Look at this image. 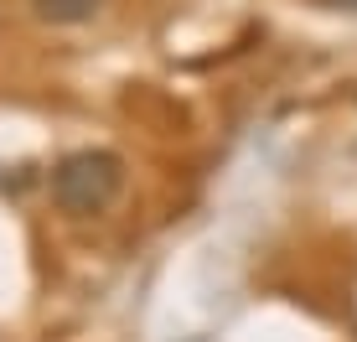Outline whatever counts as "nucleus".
I'll return each mask as SVG.
<instances>
[{"instance_id": "7ed1b4c3", "label": "nucleus", "mask_w": 357, "mask_h": 342, "mask_svg": "<svg viewBox=\"0 0 357 342\" xmlns=\"http://www.w3.org/2000/svg\"><path fill=\"white\" fill-rule=\"evenodd\" d=\"M342 6H347V10H357V0H342Z\"/></svg>"}, {"instance_id": "f257e3e1", "label": "nucleus", "mask_w": 357, "mask_h": 342, "mask_svg": "<svg viewBox=\"0 0 357 342\" xmlns=\"http://www.w3.org/2000/svg\"><path fill=\"white\" fill-rule=\"evenodd\" d=\"M125 187V161L114 151H78L52 171V198L68 213H104Z\"/></svg>"}, {"instance_id": "f03ea898", "label": "nucleus", "mask_w": 357, "mask_h": 342, "mask_svg": "<svg viewBox=\"0 0 357 342\" xmlns=\"http://www.w3.org/2000/svg\"><path fill=\"white\" fill-rule=\"evenodd\" d=\"M104 0H31V10L52 27H78V21H93Z\"/></svg>"}]
</instances>
